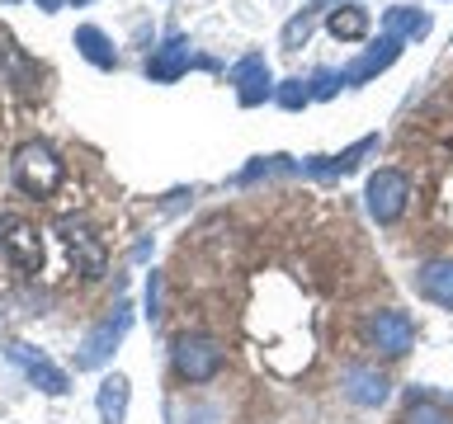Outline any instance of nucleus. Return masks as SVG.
<instances>
[{"instance_id":"6e6552de","label":"nucleus","mask_w":453,"mask_h":424,"mask_svg":"<svg viewBox=\"0 0 453 424\" xmlns=\"http://www.w3.org/2000/svg\"><path fill=\"white\" fill-rule=\"evenodd\" d=\"M345 387L354 401H364V405H378L382 396H388V377L373 373V367H349L345 373Z\"/></svg>"},{"instance_id":"ddd939ff","label":"nucleus","mask_w":453,"mask_h":424,"mask_svg":"<svg viewBox=\"0 0 453 424\" xmlns=\"http://www.w3.org/2000/svg\"><path fill=\"white\" fill-rule=\"evenodd\" d=\"M180 66H184V42H170V48L151 62V76H161V80H165V76H175Z\"/></svg>"},{"instance_id":"f03ea898","label":"nucleus","mask_w":453,"mask_h":424,"mask_svg":"<svg viewBox=\"0 0 453 424\" xmlns=\"http://www.w3.org/2000/svg\"><path fill=\"white\" fill-rule=\"evenodd\" d=\"M14 175H19V184L28 193H52L57 179H62V165H57V155L48 147H24L19 161H14Z\"/></svg>"},{"instance_id":"423d86ee","label":"nucleus","mask_w":453,"mask_h":424,"mask_svg":"<svg viewBox=\"0 0 453 424\" xmlns=\"http://www.w3.org/2000/svg\"><path fill=\"white\" fill-rule=\"evenodd\" d=\"M127 330V307H119V316H109L104 325H99V330L90 335V339H85V344H81V367H95L99 359H104V353H109V344H113V339H119Z\"/></svg>"},{"instance_id":"9d476101","label":"nucleus","mask_w":453,"mask_h":424,"mask_svg":"<svg viewBox=\"0 0 453 424\" xmlns=\"http://www.w3.org/2000/svg\"><path fill=\"white\" fill-rule=\"evenodd\" d=\"M123 410H127V377H104V387H99V415L104 424H123Z\"/></svg>"},{"instance_id":"f8f14e48","label":"nucleus","mask_w":453,"mask_h":424,"mask_svg":"<svg viewBox=\"0 0 453 424\" xmlns=\"http://www.w3.org/2000/svg\"><path fill=\"white\" fill-rule=\"evenodd\" d=\"M402 424H453V415H449L444 405H434V401H420V405L406 410Z\"/></svg>"},{"instance_id":"7ed1b4c3","label":"nucleus","mask_w":453,"mask_h":424,"mask_svg":"<svg viewBox=\"0 0 453 424\" xmlns=\"http://www.w3.org/2000/svg\"><path fill=\"white\" fill-rule=\"evenodd\" d=\"M406 193H411V179L402 175V170H378V175L368 179V208H373V217H378V222L402 217Z\"/></svg>"},{"instance_id":"39448f33","label":"nucleus","mask_w":453,"mask_h":424,"mask_svg":"<svg viewBox=\"0 0 453 424\" xmlns=\"http://www.w3.org/2000/svg\"><path fill=\"white\" fill-rule=\"evenodd\" d=\"M0 246L10 250V260L19 264V269H38V260H42L38 231L24 217H0Z\"/></svg>"},{"instance_id":"9b49d317","label":"nucleus","mask_w":453,"mask_h":424,"mask_svg":"<svg viewBox=\"0 0 453 424\" xmlns=\"http://www.w3.org/2000/svg\"><path fill=\"white\" fill-rule=\"evenodd\" d=\"M364 28H368V14H364L359 5L331 14V34H335V38H364Z\"/></svg>"},{"instance_id":"f257e3e1","label":"nucleus","mask_w":453,"mask_h":424,"mask_svg":"<svg viewBox=\"0 0 453 424\" xmlns=\"http://www.w3.org/2000/svg\"><path fill=\"white\" fill-rule=\"evenodd\" d=\"M170 353H175V373L189 382H208L222 373V344L208 335H180Z\"/></svg>"},{"instance_id":"0eeeda50","label":"nucleus","mask_w":453,"mask_h":424,"mask_svg":"<svg viewBox=\"0 0 453 424\" xmlns=\"http://www.w3.org/2000/svg\"><path fill=\"white\" fill-rule=\"evenodd\" d=\"M420 292L439 307H453V260H434L420 269Z\"/></svg>"},{"instance_id":"1a4fd4ad","label":"nucleus","mask_w":453,"mask_h":424,"mask_svg":"<svg viewBox=\"0 0 453 424\" xmlns=\"http://www.w3.org/2000/svg\"><path fill=\"white\" fill-rule=\"evenodd\" d=\"M14 359H19V363L28 367V377H34V382H42L48 391H66V377L57 373V367H52L48 359H42V353H34L28 344H14Z\"/></svg>"},{"instance_id":"20e7f679","label":"nucleus","mask_w":453,"mask_h":424,"mask_svg":"<svg viewBox=\"0 0 453 424\" xmlns=\"http://www.w3.org/2000/svg\"><path fill=\"white\" fill-rule=\"evenodd\" d=\"M368 339H373L378 353H388V359H402V353L416 344V325H411L402 311H378V316L368 321Z\"/></svg>"}]
</instances>
